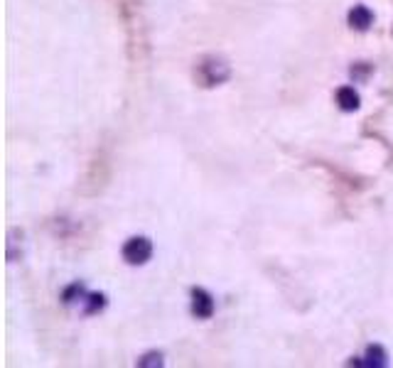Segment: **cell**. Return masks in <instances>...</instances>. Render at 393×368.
<instances>
[{
    "mask_svg": "<svg viewBox=\"0 0 393 368\" xmlns=\"http://www.w3.org/2000/svg\"><path fill=\"white\" fill-rule=\"evenodd\" d=\"M231 76V69L221 57H207L199 61L196 67V79L202 81V86H219Z\"/></svg>",
    "mask_w": 393,
    "mask_h": 368,
    "instance_id": "1",
    "label": "cell"
},
{
    "mask_svg": "<svg viewBox=\"0 0 393 368\" xmlns=\"http://www.w3.org/2000/svg\"><path fill=\"white\" fill-rule=\"evenodd\" d=\"M121 256L128 265H145L152 258V241L145 238V236H133L123 243Z\"/></svg>",
    "mask_w": 393,
    "mask_h": 368,
    "instance_id": "2",
    "label": "cell"
},
{
    "mask_svg": "<svg viewBox=\"0 0 393 368\" xmlns=\"http://www.w3.org/2000/svg\"><path fill=\"white\" fill-rule=\"evenodd\" d=\"M192 314L196 319H209L214 314V297L204 287L192 290Z\"/></svg>",
    "mask_w": 393,
    "mask_h": 368,
    "instance_id": "3",
    "label": "cell"
},
{
    "mask_svg": "<svg viewBox=\"0 0 393 368\" xmlns=\"http://www.w3.org/2000/svg\"><path fill=\"white\" fill-rule=\"evenodd\" d=\"M347 23L349 28L356 30V32H366V30L371 28V23H374V12L366 6H354L347 15Z\"/></svg>",
    "mask_w": 393,
    "mask_h": 368,
    "instance_id": "4",
    "label": "cell"
},
{
    "mask_svg": "<svg viewBox=\"0 0 393 368\" xmlns=\"http://www.w3.org/2000/svg\"><path fill=\"white\" fill-rule=\"evenodd\" d=\"M337 106L347 113H354L361 106V99H359V94L354 91V86H339L337 89Z\"/></svg>",
    "mask_w": 393,
    "mask_h": 368,
    "instance_id": "5",
    "label": "cell"
},
{
    "mask_svg": "<svg viewBox=\"0 0 393 368\" xmlns=\"http://www.w3.org/2000/svg\"><path fill=\"white\" fill-rule=\"evenodd\" d=\"M386 351H383V346L374 344L366 349V361H356V366H374V368H383L386 366Z\"/></svg>",
    "mask_w": 393,
    "mask_h": 368,
    "instance_id": "6",
    "label": "cell"
},
{
    "mask_svg": "<svg viewBox=\"0 0 393 368\" xmlns=\"http://www.w3.org/2000/svg\"><path fill=\"white\" fill-rule=\"evenodd\" d=\"M103 307H106V297H103V295H89V297H86V314L101 312Z\"/></svg>",
    "mask_w": 393,
    "mask_h": 368,
    "instance_id": "7",
    "label": "cell"
},
{
    "mask_svg": "<svg viewBox=\"0 0 393 368\" xmlns=\"http://www.w3.org/2000/svg\"><path fill=\"white\" fill-rule=\"evenodd\" d=\"M84 295V285L81 283H74V285H69L67 290L62 292V300L67 302V305H72L74 300H77V297H81Z\"/></svg>",
    "mask_w": 393,
    "mask_h": 368,
    "instance_id": "8",
    "label": "cell"
},
{
    "mask_svg": "<svg viewBox=\"0 0 393 368\" xmlns=\"http://www.w3.org/2000/svg\"><path fill=\"white\" fill-rule=\"evenodd\" d=\"M138 366H141V368H145V366H163V354H160V351L145 354L143 358H138Z\"/></svg>",
    "mask_w": 393,
    "mask_h": 368,
    "instance_id": "9",
    "label": "cell"
}]
</instances>
